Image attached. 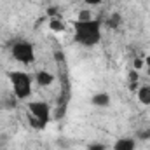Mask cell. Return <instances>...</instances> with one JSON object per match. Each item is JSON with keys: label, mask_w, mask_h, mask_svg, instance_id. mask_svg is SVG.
Returning <instances> with one entry per match:
<instances>
[{"label": "cell", "mask_w": 150, "mask_h": 150, "mask_svg": "<svg viewBox=\"0 0 150 150\" xmlns=\"http://www.w3.org/2000/svg\"><path fill=\"white\" fill-rule=\"evenodd\" d=\"M9 82H11V87H12V93L18 100H28L32 96V84H33V79L32 75L23 72V70H12L9 72Z\"/></svg>", "instance_id": "2"}, {"label": "cell", "mask_w": 150, "mask_h": 150, "mask_svg": "<svg viewBox=\"0 0 150 150\" xmlns=\"http://www.w3.org/2000/svg\"><path fill=\"white\" fill-rule=\"evenodd\" d=\"M11 56L21 65H32L35 61V45L26 38H18L11 44Z\"/></svg>", "instance_id": "4"}, {"label": "cell", "mask_w": 150, "mask_h": 150, "mask_svg": "<svg viewBox=\"0 0 150 150\" xmlns=\"http://www.w3.org/2000/svg\"><path fill=\"white\" fill-rule=\"evenodd\" d=\"M136 80H138V74H136V70H133V72L129 74V82H133V84H134Z\"/></svg>", "instance_id": "15"}, {"label": "cell", "mask_w": 150, "mask_h": 150, "mask_svg": "<svg viewBox=\"0 0 150 150\" xmlns=\"http://www.w3.org/2000/svg\"><path fill=\"white\" fill-rule=\"evenodd\" d=\"M49 28H51L52 32H63V30H65V25H63L61 19H51V21H49Z\"/></svg>", "instance_id": "10"}, {"label": "cell", "mask_w": 150, "mask_h": 150, "mask_svg": "<svg viewBox=\"0 0 150 150\" xmlns=\"http://www.w3.org/2000/svg\"><path fill=\"white\" fill-rule=\"evenodd\" d=\"M145 63H143V59H134V68L138 70V68H142Z\"/></svg>", "instance_id": "16"}, {"label": "cell", "mask_w": 150, "mask_h": 150, "mask_svg": "<svg viewBox=\"0 0 150 150\" xmlns=\"http://www.w3.org/2000/svg\"><path fill=\"white\" fill-rule=\"evenodd\" d=\"M120 25H122V16H120V12H113L112 16L107 19V26L112 28V30H117Z\"/></svg>", "instance_id": "9"}, {"label": "cell", "mask_w": 150, "mask_h": 150, "mask_svg": "<svg viewBox=\"0 0 150 150\" xmlns=\"http://www.w3.org/2000/svg\"><path fill=\"white\" fill-rule=\"evenodd\" d=\"M87 150H108L105 143H100V142H94V143H89Z\"/></svg>", "instance_id": "12"}, {"label": "cell", "mask_w": 150, "mask_h": 150, "mask_svg": "<svg viewBox=\"0 0 150 150\" xmlns=\"http://www.w3.org/2000/svg\"><path fill=\"white\" fill-rule=\"evenodd\" d=\"M28 124L33 129H44L51 122V107L47 101H30L28 103Z\"/></svg>", "instance_id": "3"}, {"label": "cell", "mask_w": 150, "mask_h": 150, "mask_svg": "<svg viewBox=\"0 0 150 150\" xmlns=\"http://www.w3.org/2000/svg\"><path fill=\"white\" fill-rule=\"evenodd\" d=\"M101 28L103 21L98 18H91L86 21H74V42L82 47H94L101 42Z\"/></svg>", "instance_id": "1"}, {"label": "cell", "mask_w": 150, "mask_h": 150, "mask_svg": "<svg viewBox=\"0 0 150 150\" xmlns=\"http://www.w3.org/2000/svg\"><path fill=\"white\" fill-rule=\"evenodd\" d=\"M91 18H94V16H93V12L89 11V7H87V9H82V11L79 12V16H77V19H80V21H86V19H91Z\"/></svg>", "instance_id": "11"}, {"label": "cell", "mask_w": 150, "mask_h": 150, "mask_svg": "<svg viewBox=\"0 0 150 150\" xmlns=\"http://www.w3.org/2000/svg\"><path fill=\"white\" fill-rule=\"evenodd\" d=\"M143 61H145V67H147V74H149V77H150V56H147Z\"/></svg>", "instance_id": "17"}, {"label": "cell", "mask_w": 150, "mask_h": 150, "mask_svg": "<svg viewBox=\"0 0 150 150\" xmlns=\"http://www.w3.org/2000/svg\"><path fill=\"white\" fill-rule=\"evenodd\" d=\"M136 98H138V101H140L143 107H150V86L149 84H143V86L138 87Z\"/></svg>", "instance_id": "8"}, {"label": "cell", "mask_w": 150, "mask_h": 150, "mask_svg": "<svg viewBox=\"0 0 150 150\" xmlns=\"http://www.w3.org/2000/svg\"><path fill=\"white\" fill-rule=\"evenodd\" d=\"M136 140H142V142H147V140H150V129H143V131H140Z\"/></svg>", "instance_id": "13"}, {"label": "cell", "mask_w": 150, "mask_h": 150, "mask_svg": "<svg viewBox=\"0 0 150 150\" xmlns=\"http://www.w3.org/2000/svg\"><path fill=\"white\" fill-rule=\"evenodd\" d=\"M33 79H35L37 86H40V87H49L54 82V75L51 74L49 70H38Z\"/></svg>", "instance_id": "7"}, {"label": "cell", "mask_w": 150, "mask_h": 150, "mask_svg": "<svg viewBox=\"0 0 150 150\" xmlns=\"http://www.w3.org/2000/svg\"><path fill=\"white\" fill-rule=\"evenodd\" d=\"M103 0H84V4L87 5V7H93V5H100Z\"/></svg>", "instance_id": "14"}, {"label": "cell", "mask_w": 150, "mask_h": 150, "mask_svg": "<svg viewBox=\"0 0 150 150\" xmlns=\"http://www.w3.org/2000/svg\"><path fill=\"white\" fill-rule=\"evenodd\" d=\"M110 103H112V98L105 91H98V93H94L91 96V105L96 107V108H108Z\"/></svg>", "instance_id": "5"}, {"label": "cell", "mask_w": 150, "mask_h": 150, "mask_svg": "<svg viewBox=\"0 0 150 150\" xmlns=\"http://www.w3.org/2000/svg\"><path fill=\"white\" fill-rule=\"evenodd\" d=\"M138 147V140L133 138V136H124V138H119L115 143H113L112 150H136Z\"/></svg>", "instance_id": "6"}]
</instances>
